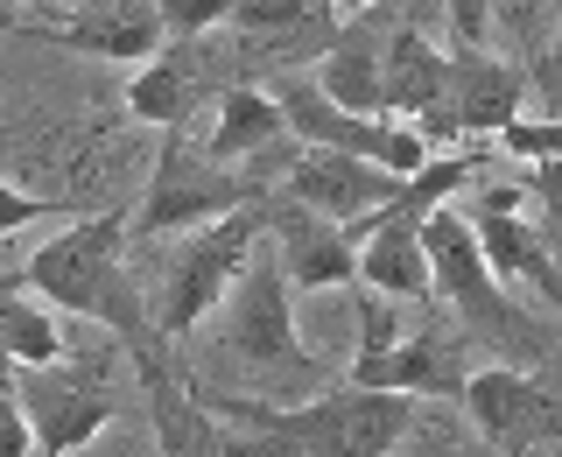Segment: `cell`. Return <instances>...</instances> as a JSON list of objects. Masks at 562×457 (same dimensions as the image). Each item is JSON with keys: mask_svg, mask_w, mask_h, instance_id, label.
Listing matches in <instances>:
<instances>
[{"mask_svg": "<svg viewBox=\"0 0 562 457\" xmlns=\"http://www.w3.org/2000/svg\"><path fill=\"white\" fill-rule=\"evenodd\" d=\"M134 225L113 219V211H85L70 233H57L49 246H35L29 254V289H43L57 310L70 316H92L105 324L120 345H127L140 387H148L155 401V430H162V450H218V415L204 409L198 394H183V380L169 374V331L148 324V310H140L127 268H120V246H127Z\"/></svg>", "mask_w": 562, "mask_h": 457, "instance_id": "obj_1", "label": "cell"}, {"mask_svg": "<svg viewBox=\"0 0 562 457\" xmlns=\"http://www.w3.org/2000/svg\"><path fill=\"white\" fill-rule=\"evenodd\" d=\"M204 409L218 422H239L254 436V450H310V457H373L394 450V436L408 430V394L401 387H359L351 394H324L303 409H268V401H233V394H204Z\"/></svg>", "mask_w": 562, "mask_h": 457, "instance_id": "obj_2", "label": "cell"}, {"mask_svg": "<svg viewBox=\"0 0 562 457\" xmlns=\"http://www.w3.org/2000/svg\"><path fill=\"white\" fill-rule=\"evenodd\" d=\"M422 239H429V268H436V296H450V310L464 316V331L471 338H514L520 352H535V324L506 303V289H499V275H492V260L479 254V233H471V219L464 211H450V198L422 219Z\"/></svg>", "mask_w": 562, "mask_h": 457, "instance_id": "obj_3", "label": "cell"}, {"mask_svg": "<svg viewBox=\"0 0 562 457\" xmlns=\"http://www.w3.org/2000/svg\"><path fill=\"white\" fill-rule=\"evenodd\" d=\"M239 204H254V176L218 163L211 148H190L183 127H176L162 134V155L148 169V198L134 211V233H176V225H198V219H225Z\"/></svg>", "mask_w": 562, "mask_h": 457, "instance_id": "obj_4", "label": "cell"}, {"mask_svg": "<svg viewBox=\"0 0 562 457\" xmlns=\"http://www.w3.org/2000/svg\"><path fill=\"white\" fill-rule=\"evenodd\" d=\"M268 225L274 219L260 204H239V211H225L204 239H190L183 254H176L169 296H162V331H169V338H183V331H198L211 310H225V296H233L239 268L254 260V246L268 239Z\"/></svg>", "mask_w": 562, "mask_h": 457, "instance_id": "obj_5", "label": "cell"}, {"mask_svg": "<svg viewBox=\"0 0 562 457\" xmlns=\"http://www.w3.org/2000/svg\"><path fill=\"white\" fill-rule=\"evenodd\" d=\"M281 113H289V134H303L310 148H338V155H366V163L415 176L429 169V141H422L408 120H380V113H351L324 92L316 78H281Z\"/></svg>", "mask_w": 562, "mask_h": 457, "instance_id": "obj_6", "label": "cell"}, {"mask_svg": "<svg viewBox=\"0 0 562 457\" xmlns=\"http://www.w3.org/2000/svg\"><path fill=\"white\" fill-rule=\"evenodd\" d=\"M289 260H281V246L260 239L254 260L239 268L233 296H225V338H233V352H246V359L260 366H310V352L295 345V310H289Z\"/></svg>", "mask_w": 562, "mask_h": 457, "instance_id": "obj_7", "label": "cell"}, {"mask_svg": "<svg viewBox=\"0 0 562 457\" xmlns=\"http://www.w3.org/2000/svg\"><path fill=\"white\" fill-rule=\"evenodd\" d=\"M8 401L29 415L35 450H85L92 436L113 422V394L92 374H70V366H14Z\"/></svg>", "mask_w": 562, "mask_h": 457, "instance_id": "obj_8", "label": "cell"}, {"mask_svg": "<svg viewBox=\"0 0 562 457\" xmlns=\"http://www.w3.org/2000/svg\"><path fill=\"white\" fill-rule=\"evenodd\" d=\"M401 183H408V176L366 163V155H338V148H310V155L289 163V198L310 204V211H324V219H338V225L366 219V211H380V204H394Z\"/></svg>", "mask_w": 562, "mask_h": 457, "instance_id": "obj_9", "label": "cell"}, {"mask_svg": "<svg viewBox=\"0 0 562 457\" xmlns=\"http://www.w3.org/2000/svg\"><path fill=\"white\" fill-rule=\"evenodd\" d=\"M386 113H408L422 141H450L457 105H450V57H436V43L422 29H401L386 43Z\"/></svg>", "mask_w": 562, "mask_h": 457, "instance_id": "obj_10", "label": "cell"}, {"mask_svg": "<svg viewBox=\"0 0 562 457\" xmlns=\"http://www.w3.org/2000/svg\"><path fill=\"white\" fill-rule=\"evenodd\" d=\"M268 219H274V246L289 260L295 289H345V281H359V239H351V225L324 219V211H310L295 198H281Z\"/></svg>", "mask_w": 562, "mask_h": 457, "instance_id": "obj_11", "label": "cell"}, {"mask_svg": "<svg viewBox=\"0 0 562 457\" xmlns=\"http://www.w3.org/2000/svg\"><path fill=\"white\" fill-rule=\"evenodd\" d=\"M457 331L443 324H422L408 331L401 345H386V352H359L351 359V380L359 387H401V394H464V359H457Z\"/></svg>", "mask_w": 562, "mask_h": 457, "instance_id": "obj_12", "label": "cell"}, {"mask_svg": "<svg viewBox=\"0 0 562 457\" xmlns=\"http://www.w3.org/2000/svg\"><path fill=\"white\" fill-rule=\"evenodd\" d=\"M464 415L485 444H506V450H520V444L555 430V401L527 374H514V366H479L464 380Z\"/></svg>", "mask_w": 562, "mask_h": 457, "instance_id": "obj_13", "label": "cell"}, {"mask_svg": "<svg viewBox=\"0 0 562 457\" xmlns=\"http://www.w3.org/2000/svg\"><path fill=\"white\" fill-rule=\"evenodd\" d=\"M386 35L373 14H359L345 35H330V49L316 57V85L351 113H386Z\"/></svg>", "mask_w": 562, "mask_h": 457, "instance_id": "obj_14", "label": "cell"}, {"mask_svg": "<svg viewBox=\"0 0 562 457\" xmlns=\"http://www.w3.org/2000/svg\"><path fill=\"white\" fill-rule=\"evenodd\" d=\"M35 35H49V43H64V49H85V57L127 64V57H155L162 14H155V0H99L78 22H35Z\"/></svg>", "mask_w": 562, "mask_h": 457, "instance_id": "obj_15", "label": "cell"}, {"mask_svg": "<svg viewBox=\"0 0 562 457\" xmlns=\"http://www.w3.org/2000/svg\"><path fill=\"white\" fill-rule=\"evenodd\" d=\"M450 105H457V127L464 134H506L520 120V78L506 64L457 57L450 64Z\"/></svg>", "mask_w": 562, "mask_h": 457, "instance_id": "obj_16", "label": "cell"}, {"mask_svg": "<svg viewBox=\"0 0 562 457\" xmlns=\"http://www.w3.org/2000/svg\"><path fill=\"white\" fill-rule=\"evenodd\" d=\"M281 134H289V113H281V99L260 92V85H233V92L218 99L211 155H218V163H254V155H268Z\"/></svg>", "mask_w": 562, "mask_h": 457, "instance_id": "obj_17", "label": "cell"}, {"mask_svg": "<svg viewBox=\"0 0 562 457\" xmlns=\"http://www.w3.org/2000/svg\"><path fill=\"white\" fill-rule=\"evenodd\" d=\"M0 345L14 366H57L64 359V316L43 289H29V275L8 281V303H0Z\"/></svg>", "mask_w": 562, "mask_h": 457, "instance_id": "obj_18", "label": "cell"}, {"mask_svg": "<svg viewBox=\"0 0 562 457\" xmlns=\"http://www.w3.org/2000/svg\"><path fill=\"white\" fill-rule=\"evenodd\" d=\"M127 105H134V120H148V127H162L176 134L190 120V105H198V49H169V57H155V64H140L134 70V85H127Z\"/></svg>", "mask_w": 562, "mask_h": 457, "instance_id": "obj_19", "label": "cell"}, {"mask_svg": "<svg viewBox=\"0 0 562 457\" xmlns=\"http://www.w3.org/2000/svg\"><path fill=\"white\" fill-rule=\"evenodd\" d=\"M471 233H479V254L492 260V275H535L541 289L549 296H562V281H555V268L549 260H541V246H535V233H527V225L514 219V198H506V190H492V204L479 211V219H471Z\"/></svg>", "mask_w": 562, "mask_h": 457, "instance_id": "obj_20", "label": "cell"}, {"mask_svg": "<svg viewBox=\"0 0 562 457\" xmlns=\"http://www.w3.org/2000/svg\"><path fill=\"white\" fill-rule=\"evenodd\" d=\"M233 22L254 35H295V29H316V0H239Z\"/></svg>", "mask_w": 562, "mask_h": 457, "instance_id": "obj_21", "label": "cell"}, {"mask_svg": "<svg viewBox=\"0 0 562 457\" xmlns=\"http://www.w3.org/2000/svg\"><path fill=\"white\" fill-rule=\"evenodd\" d=\"M233 8L239 0H155V14H162V29L176 35V43H198L204 29L233 22Z\"/></svg>", "mask_w": 562, "mask_h": 457, "instance_id": "obj_22", "label": "cell"}, {"mask_svg": "<svg viewBox=\"0 0 562 457\" xmlns=\"http://www.w3.org/2000/svg\"><path fill=\"white\" fill-rule=\"evenodd\" d=\"M29 219H85V211H78V204H64V198H29L22 176L8 169V183H0V233H22Z\"/></svg>", "mask_w": 562, "mask_h": 457, "instance_id": "obj_23", "label": "cell"}, {"mask_svg": "<svg viewBox=\"0 0 562 457\" xmlns=\"http://www.w3.org/2000/svg\"><path fill=\"white\" fill-rule=\"evenodd\" d=\"M499 141L520 155V163H562V127H535V120H514V127H506Z\"/></svg>", "mask_w": 562, "mask_h": 457, "instance_id": "obj_24", "label": "cell"}, {"mask_svg": "<svg viewBox=\"0 0 562 457\" xmlns=\"http://www.w3.org/2000/svg\"><path fill=\"white\" fill-rule=\"evenodd\" d=\"M443 8H450V29L464 35V43H479V35H485V14H492V0H443Z\"/></svg>", "mask_w": 562, "mask_h": 457, "instance_id": "obj_25", "label": "cell"}, {"mask_svg": "<svg viewBox=\"0 0 562 457\" xmlns=\"http://www.w3.org/2000/svg\"><path fill=\"white\" fill-rule=\"evenodd\" d=\"M338 8H359V14H366V8H373V0H338Z\"/></svg>", "mask_w": 562, "mask_h": 457, "instance_id": "obj_26", "label": "cell"}]
</instances>
